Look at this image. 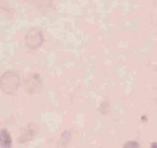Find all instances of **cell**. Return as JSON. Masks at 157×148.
<instances>
[{"label":"cell","mask_w":157,"mask_h":148,"mask_svg":"<svg viewBox=\"0 0 157 148\" xmlns=\"http://www.w3.org/2000/svg\"><path fill=\"white\" fill-rule=\"evenodd\" d=\"M20 86V77L17 73L8 71L0 78V87L5 94L12 95L18 90Z\"/></svg>","instance_id":"obj_1"},{"label":"cell","mask_w":157,"mask_h":148,"mask_svg":"<svg viewBox=\"0 0 157 148\" xmlns=\"http://www.w3.org/2000/svg\"><path fill=\"white\" fill-rule=\"evenodd\" d=\"M25 89H26L27 93L29 95H36L41 91L42 88V81L41 78L38 74H31L27 77L26 81H25Z\"/></svg>","instance_id":"obj_2"},{"label":"cell","mask_w":157,"mask_h":148,"mask_svg":"<svg viewBox=\"0 0 157 148\" xmlns=\"http://www.w3.org/2000/svg\"><path fill=\"white\" fill-rule=\"evenodd\" d=\"M26 44L31 49H36L41 46L44 42L43 34L40 30L33 29L26 35Z\"/></svg>","instance_id":"obj_3"},{"label":"cell","mask_w":157,"mask_h":148,"mask_svg":"<svg viewBox=\"0 0 157 148\" xmlns=\"http://www.w3.org/2000/svg\"><path fill=\"white\" fill-rule=\"evenodd\" d=\"M37 132H38V126L33 125V123H31V125H29V126L24 130L21 137L19 138V142L25 143V142L32 140L33 138L37 134Z\"/></svg>","instance_id":"obj_4"},{"label":"cell","mask_w":157,"mask_h":148,"mask_svg":"<svg viewBox=\"0 0 157 148\" xmlns=\"http://www.w3.org/2000/svg\"><path fill=\"white\" fill-rule=\"evenodd\" d=\"M36 7L42 13H46L53 9V0H36Z\"/></svg>","instance_id":"obj_5"},{"label":"cell","mask_w":157,"mask_h":148,"mask_svg":"<svg viewBox=\"0 0 157 148\" xmlns=\"http://www.w3.org/2000/svg\"><path fill=\"white\" fill-rule=\"evenodd\" d=\"M0 144L3 147H10L12 145V138L5 130L0 131Z\"/></svg>","instance_id":"obj_6"}]
</instances>
